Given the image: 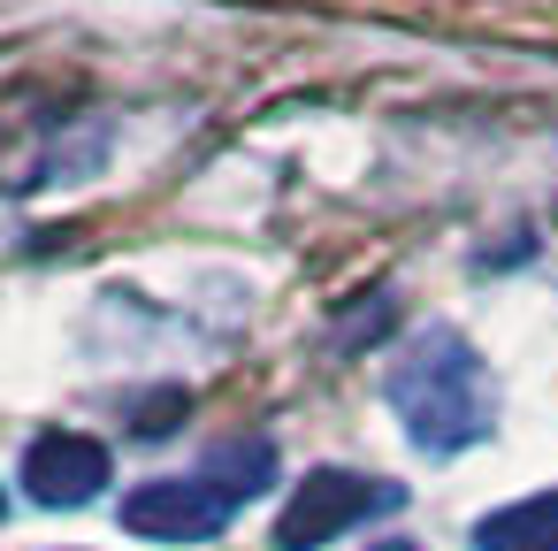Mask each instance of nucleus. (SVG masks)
<instances>
[{
  "instance_id": "f257e3e1",
  "label": "nucleus",
  "mask_w": 558,
  "mask_h": 551,
  "mask_svg": "<svg viewBox=\"0 0 558 551\" xmlns=\"http://www.w3.org/2000/svg\"><path fill=\"white\" fill-rule=\"evenodd\" d=\"M383 391H390V414H398L405 444L428 452V459H451V452H466L497 429V375H489L482 345L451 322H428L398 352Z\"/></svg>"
},
{
  "instance_id": "f03ea898",
  "label": "nucleus",
  "mask_w": 558,
  "mask_h": 551,
  "mask_svg": "<svg viewBox=\"0 0 558 551\" xmlns=\"http://www.w3.org/2000/svg\"><path fill=\"white\" fill-rule=\"evenodd\" d=\"M398 505H405V482H390V475L306 467L291 482L283 513H276V551H322V543H337V536H352V528H367V520H383Z\"/></svg>"
},
{
  "instance_id": "7ed1b4c3",
  "label": "nucleus",
  "mask_w": 558,
  "mask_h": 551,
  "mask_svg": "<svg viewBox=\"0 0 558 551\" xmlns=\"http://www.w3.org/2000/svg\"><path fill=\"white\" fill-rule=\"evenodd\" d=\"M116 520H123V536H138V543H215V536L238 520V498H230L207 467H192V475H146V482L123 490Z\"/></svg>"
},
{
  "instance_id": "20e7f679",
  "label": "nucleus",
  "mask_w": 558,
  "mask_h": 551,
  "mask_svg": "<svg viewBox=\"0 0 558 551\" xmlns=\"http://www.w3.org/2000/svg\"><path fill=\"white\" fill-rule=\"evenodd\" d=\"M108 482H116V459H108V444L85 436V429H39V436L16 452V498H24V505H62V513H77V505H93Z\"/></svg>"
},
{
  "instance_id": "39448f33",
  "label": "nucleus",
  "mask_w": 558,
  "mask_h": 551,
  "mask_svg": "<svg viewBox=\"0 0 558 551\" xmlns=\"http://www.w3.org/2000/svg\"><path fill=\"white\" fill-rule=\"evenodd\" d=\"M466 551H558V490H527L466 528Z\"/></svg>"
},
{
  "instance_id": "423d86ee",
  "label": "nucleus",
  "mask_w": 558,
  "mask_h": 551,
  "mask_svg": "<svg viewBox=\"0 0 558 551\" xmlns=\"http://www.w3.org/2000/svg\"><path fill=\"white\" fill-rule=\"evenodd\" d=\"M199 467H207V475H215V482H222L238 505H245V498H260V490L276 482V444H268V436H238V444L207 452Z\"/></svg>"
},
{
  "instance_id": "0eeeda50",
  "label": "nucleus",
  "mask_w": 558,
  "mask_h": 551,
  "mask_svg": "<svg viewBox=\"0 0 558 551\" xmlns=\"http://www.w3.org/2000/svg\"><path fill=\"white\" fill-rule=\"evenodd\" d=\"M367 551H413V543H405V536H383V543H367Z\"/></svg>"
}]
</instances>
